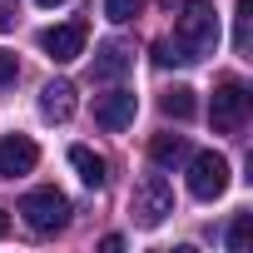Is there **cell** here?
I'll use <instances>...</instances> for the list:
<instances>
[{
    "instance_id": "5b68a950",
    "label": "cell",
    "mask_w": 253,
    "mask_h": 253,
    "mask_svg": "<svg viewBox=\"0 0 253 253\" xmlns=\"http://www.w3.org/2000/svg\"><path fill=\"white\" fill-rule=\"evenodd\" d=\"M243 114H248V84L228 75V80H223V84L213 89V104H209V119H213V129L233 134V129H243Z\"/></svg>"
},
{
    "instance_id": "2e32d148",
    "label": "cell",
    "mask_w": 253,
    "mask_h": 253,
    "mask_svg": "<svg viewBox=\"0 0 253 253\" xmlns=\"http://www.w3.org/2000/svg\"><path fill=\"white\" fill-rule=\"evenodd\" d=\"M154 65H164V70H169V65H189V55H184L174 40H159V45H154Z\"/></svg>"
},
{
    "instance_id": "603a6c76",
    "label": "cell",
    "mask_w": 253,
    "mask_h": 253,
    "mask_svg": "<svg viewBox=\"0 0 253 253\" xmlns=\"http://www.w3.org/2000/svg\"><path fill=\"white\" fill-rule=\"evenodd\" d=\"M164 5H169V10H174V5H184V0H164Z\"/></svg>"
},
{
    "instance_id": "9c48e42d",
    "label": "cell",
    "mask_w": 253,
    "mask_h": 253,
    "mask_svg": "<svg viewBox=\"0 0 253 253\" xmlns=\"http://www.w3.org/2000/svg\"><path fill=\"white\" fill-rule=\"evenodd\" d=\"M75 104H80V99H75V84H70V80H50V84L40 89V114H45L50 124H65V119L75 114Z\"/></svg>"
},
{
    "instance_id": "7402d4cb",
    "label": "cell",
    "mask_w": 253,
    "mask_h": 253,
    "mask_svg": "<svg viewBox=\"0 0 253 253\" xmlns=\"http://www.w3.org/2000/svg\"><path fill=\"white\" fill-rule=\"evenodd\" d=\"M35 5H45V10H55V5H65V0H35Z\"/></svg>"
},
{
    "instance_id": "5bb4252c",
    "label": "cell",
    "mask_w": 253,
    "mask_h": 253,
    "mask_svg": "<svg viewBox=\"0 0 253 253\" xmlns=\"http://www.w3.org/2000/svg\"><path fill=\"white\" fill-rule=\"evenodd\" d=\"M238 30H233V50L238 55H248V45H253V0H238Z\"/></svg>"
},
{
    "instance_id": "7c38bea8",
    "label": "cell",
    "mask_w": 253,
    "mask_h": 253,
    "mask_svg": "<svg viewBox=\"0 0 253 253\" xmlns=\"http://www.w3.org/2000/svg\"><path fill=\"white\" fill-rule=\"evenodd\" d=\"M70 164H75V174L89 184V189H104V159L94 154V149H84V144H75L70 149Z\"/></svg>"
},
{
    "instance_id": "ba28073f",
    "label": "cell",
    "mask_w": 253,
    "mask_h": 253,
    "mask_svg": "<svg viewBox=\"0 0 253 253\" xmlns=\"http://www.w3.org/2000/svg\"><path fill=\"white\" fill-rule=\"evenodd\" d=\"M35 164H40V149H35L30 134H5V139H0V174H5V179H20Z\"/></svg>"
},
{
    "instance_id": "277c9868",
    "label": "cell",
    "mask_w": 253,
    "mask_h": 253,
    "mask_svg": "<svg viewBox=\"0 0 253 253\" xmlns=\"http://www.w3.org/2000/svg\"><path fill=\"white\" fill-rule=\"evenodd\" d=\"M228 189V159L223 154H213V149H204V154H189V194L194 199H218Z\"/></svg>"
},
{
    "instance_id": "30bf717a",
    "label": "cell",
    "mask_w": 253,
    "mask_h": 253,
    "mask_svg": "<svg viewBox=\"0 0 253 253\" xmlns=\"http://www.w3.org/2000/svg\"><path fill=\"white\" fill-rule=\"evenodd\" d=\"M134 65V55H129V45H119V40H109V45H99V55H94V80H119L124 70Z\"/></svg>"
},
{
    "instance_id": "9a60e30c",
    "label": "cell",
    "mask_w": 253,
    "mask_h": 253,
    "mask_svg": "<svg viewBox=\"0 0 253 253\" xmlns=\"http://www.w3.org/2000/svg\"><path fill=\"white\" fill-rule=\"evenodd\" d=\"M139 5H144V0H104V15H109L114 25H124V20L139 15Z\"/></svg>"
},
{
    "instance_id": "8992f818",
    "label": "cell",
    "mask_w": 253,
    "mask_h": 253,
    "mask_svg": "<svg viewBox=\"0 0 253 253\" xmlns=\"http://www.w3.org/2000/svg\"><path fill=\"white\" fill-rule=\"evenodd\" d=\"M134 109H139L134 89H109V94L94 99V124H104L109 134H119V129H129V124H134Z\"/></svg>"
},
{
    "instance_id": "e0dca14e",
    "label": "cell",
    "mask_w": 253,
    "mask_h": 253,
    "mask_svg": "<svg viewBox=\"0 0 253 253\" xmlns=\"http://www.w3.org/2000/svg\"><path fill=\"white\" fill-rule=\"evenodd\" d=\"M248 228H253V213H238V218H233V228H228V248H233V253H243V248H248Z\"/></svg>"
},
{
    "instance_id": "d6986e66",
    "label": "cell",
    "mask_w": 253,
    "mask_h": 253,
    "mask_svg": "<svg viewBox=\"0 0 253 253\" xmlns=\"http://www.w3.org/2000/svg\"><path fill=\"white\" fill-rule=\"evenodd\" d=\"M15 20H20V5L15 0H0V30H15Z\"/></svg>"
},
{
    "instance_id": "4fadbf2b",
    "label": "cell",
    "mask_w": 253,
    "mask_h": 253,
    "mask_svg": "<svg viewBox=\"0 0 253 253\" xmlns=\"http://www.w3.org/2000/svg\"><path fill=\"white\" fill-rule=\"evenodd\" d=\"M159 109H164L169 119H189V114H194V89H189V84L164 89V94H159Z\"/></svg>"
},
{
    "instance_id": "ffe728a7",
    "label": "cell",
    "mask_w": 253,
    "mask_h": 253,
    "mask_svg": "<svg viewBox=\"0 0 253 253\" xmlns=\"http://www.w3.org/2000/svg\"><path fill=\"white\" fill-rule=\"evenodd\" d=\"M99 248H104V253H119V248H124V238H119V233H109V238H99Z\"/></svg>"
},
{
    "instance_id": "6da1fadb",
    "label": "cell",
    "mask_w": 253,
    "mask_h": 253,
    "mask_svg": "<svg viewBox=\"0 0 253 253\" xmlns=\"http://www.w3.org/2000/svg\"><path fill=\"white\" fill-rule=\"evenodd\" d=\"M174 45H179L189 60H204V55L218 50V10L209 5V0H184V5H179Z\"/></svg>"
},
{
    "instance_id": "7a4b0ae2",
    "label": "cell",
    "mask_w": 253,
    "mask_h": 253,
    "mask_svg": "<svg viewBox=\"0 0 253 253\" xmlns=\"http://www.w3.org/2000/svg\"><path fill=\"white\" fill-rule=\"evenodd\" d=\"M129 213L139 228H159L169 213H174V189L164 184V174H144L134 184V199H129Z\"/></svg>"
},
{
    "instance_id": "52a82bcc",
    "label": "cell",
    "mask_w": 253,
    "mask_h": 253,
    "mask_svg": "<svg viewBox=\"0 0 253 253\" xmlns=\"http://www.w3.org/2000/svg\"><path fill=\"white\" fill-rule=\"evenodd\" d=\"M40 50H45L55 65L80 60V55H84V25L70 20V25H50V30H40Z\"/></svg>"
},
{
    "instance_id": "44dd1931",
    "label": "cell",
    "mask_w": 253,
    "mask_h": 253,
    "mask_svg": "<svg viewBox=\"0 0 253 253\" xmlns=\"http://www.w3.org/2000/svg\"><path fill=\"white\" fill-rule=\"evenodd\" d=\"M5 228H10V218H5V209H0V238H5Z\"/></svg>"
},
{
    "instance_id": "8fae6325",
    "label": "cell",
    "mask_w": 253,
    "mask_h": 253,
    "mask_svg": "<svg viewBox=\"0 0 253 253\" xmlns=\"http://www.w3.org/2000/svg\"><path fill=\"white\" fill-rule=\"evenodd\" d=\"M189 154H194V149H189L184 134H154V144H149V159L164 164V169H169V164H189Z\"/></svg>"
},
{
    "instance_id": "3957f363",
    "label": "cell",
    "mask_w": 253,
    "mask_h": 253,
    "mask_svg": "<svg viewBox=\"0 0 253 253\" xmlns=\"http://www.w3.org/2000/svg\"><path fill=\"white\" fill-rule=\"evenodd\" d=\"M20 218H25L30 233H60L65 218H70V199L60 189H35V194L20 199Z\"/></svg>"
},
{
    "instance_id": "ac0fdd59",
    "label": "cell",
    "mask_w": 253,
    "mask_h": 253,
    "mask_svg": "<svg viewBox=\"0 0 253 253\" xmlns=\"http://www.w3.org/2000/svg\"><path fill=\"white\" fill-rule=\"evenodd\" d=\"M15 75H20L15 55H10V50H0V89H5V84H15Z\"/></svg>"
}]
</instances>
